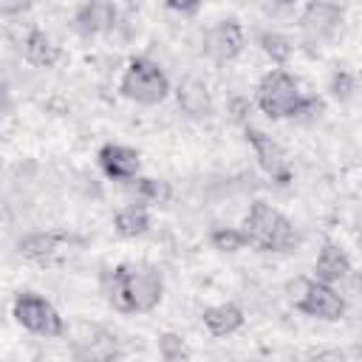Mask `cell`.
Wrapping results in <instances>:
<instances>
[{"label": "cell", "mask_w": 362, "mask_h": 362, "mask_svg": "<svg viewBox=\"0 0 362 362\" xmlns=\"http://www.w3.org/2000/svg\"><path fill=\"white\" fill-rule=\"evenodd\" d=\"M209 246L218 249V252L232 255V252L246 249V238H243L240 226H215V229L209 232Z\"/></svg>", "instance_id": "ffe728a7"}, {"label": "cell", "mask_w": 362, "mask_h": 362, "mask_svg": "<svg viewBox=\"0 0 362 362\" xmlns=\"http://www.w3.org/2000/svg\"><path fill=\"white\" fill-rule=\"evenodd\" d=\"M243 320H246L243 308L235 303H218V305L204 308V314H201V322L209 337H229L243 328Z\"/></svg>", "instance_id": "2e32d148"}, {"label": "cell", "mask_w": 362, "mask_h": 362, "mask_svg": "<svg viewBox=\"0 0 362 362\" xmlns=\"http://www.w3.org/2000/svg\"><path fill=\"white\" fill-rule=\"evenodd\" d=\"M243 136H246V144L252 147V153H255L260 170H263L272 181H277V184H291L294 170H291V161H288L286 150H283L269 133H263L260 127L243 124Z\"/></svg>", "instance_id": "ba28073f"}, {"label": "cell", "mask_w": 362, "mask_h": 362, "mask_svg": "<svg viewBox=\"0 0 362 362\" xmlns=\"http://www.w3.org/2000/svg\"><path fill=\"white\" fill-rule=\"evenodd\" d=\"M342 6L331 0H311L300 14V37L305 45H325L342 28Z\"/></svg>", "instance_id": "52a82bcc"}, {"label": "cell", "mask_w": 362, "mask_h": 362, "mask_svg": "<svg viewBox=\"0 0 362 362\" xmlns=\"http://www.w3.org/2000/svg\"><path fill=\"white\" fill-rule=\"evenodd\" d=\"M127 8H136V6H141V0H122Z\"/></svg>", "instance_id": "484cf974"}, {"label": "cell", "mask_w": 362, "mask_h": 362, "mask_svg": "<svg viewBox=\"0 0 362 362\" xmlns=\"http://www.w3.org/2000/svg\"><path fill=\"white\" fill-rule=\"evenodd\" d=\"M130 189L136 192V198L147 201V204H167L170 198V184L164 178H150V175H136L127 181Z\"/></svg>", "instance_id": "d6986e66"}, {"label": "cell", "mask_w": 362, "mask_h": 362, "mask_svg": "<svg viewBox=\"0 0 362 362\" xmlns=\"http://www.w3.org/2000/svg\"><path fill=\"white\" fill-rule=\"evenodd\" d=\"M246 37H243V25L235 17H223L215 25H209V31L204 34V51L215 65H226L232 59H238L243 54Z\"/></svg>", "instance_id": "9c48e42d"}, {"label": "cell", "mask_w": 362, "mask_h": 362, "mask_svg": "<svg viewBox=\"0 0 362 362\" xmlns=\"http://www.w3.org/2000/svg\"><path fill=\"white\" fill-rule=\"evenodd\" d=\"M20 51H23V59H25L28 65H34V68H54V65L62 59L59 45H57L45 31H40V28H31V31L25 34Z\"/></svg>", "instance_id": "9a60e30c"}, {"label": "cell", "mask_w": 362, "mask_h": 362, "mask_svg": "<svg viewBox=\"0 0 362 362\" xmlns=\"http://www.w3.org/2000/svg\"><path fill=\"white\" fill-rule=\"evenodd\" d=\"M286 291H288V300H291L294 311H300L311 320L337 322L348 311L345 297L331 283H322L317 277H297L294 283L286 286Z\"/></svg>", "instance_id": "277c9868"}, {"label": "cell", "mask_w": 362, "mask_h": 362, "mask_svg": "<svg viewBox=\"0 0 362 362\" xmlns=\"http://www.w3.org/2000/svg\"><path fill=\"white\" fill-rule=\"evenodd\" d=\"M255 105L269 119H303V116L314 119L322 113V99L305 96L300 90V82L283 68H274L260 76L255 88Z\"/></svg>", "instance_id": "7a4b0ae2"}, {"label": "cell", "mask_w": 362, "mask_h": 362, "mask_svg": "<svg viewBox=\"0 0 362 362\" xmlns=\"http://www.w3.org/2000/svg\"><path fill=\"white\" fill-rule=\"evenodd\" d=\"M328 90H331V96H334L339 105H345V102H351V99H354V93H356V76H354L351 71L337 68V71L331 74Z\"/></svg>", "instance_id": "7402d4cb"}, {"label": "cell", "mask_w": 362, "mask_h": 362, "mask_svg": "<svg viewBox=\"0 0 362 362\" xmlns=\"http://www.w3.org/2000/svg\"><path fill=\"white\" fill-rule=\"evenodd\" d=\"M96 161L102 167V173L110 178V181H130L139 175L141 170V158L133 147H124V144H102L99 153H96Z\"/></svg>", "instance_id": "30bf717a"}, {"label": "cell", "mask_w": 362, "mask_h": 362, "mask_svg": "<svg viewBox=\"0 0 362 362\" xmlns=\"http://www.w3.org/2000/svg\"><path fill=\"white\" fill-rule=\"evenodd\" d=\"M351 272H354V266H351L348 252H345L339 243L325 240L322 249H320V255H317V263H314V277L322 280V283L337 286V283L348 280Z\"/></svg>", "instance_id": "4fadbf2b"}, {"label": "cell", "mask_w": 362, "mask_h": 362, "mask_svg": "<svg viewBox=\"0 0 362 362\" xmlns=\"http://www.w3.org/2000/svg\"><path fill=\"white\" fill-rule=\"evenodd\" d=\"M164 3H167V8H173L178 14H192V11H198V6L204 0H164Z\"/></svg>", "instance_id": "cb8c5ba5"}, {"label": "cell", "mask_w": 362, "mask_h": 362, "mask_svg": "<svg viewBox=\"0 0 362 362\" xmlns=\"http://www.w3.org/2000/svg\"><path fill=\"white\" fill-rule=\"evenodd\" d=\"M14 107V99H11V85L6 79V74L0 71V119H6Z\"/></svg>", "instance_id": "603a6c76"}, {"label": "cell", "mask_w": 362, "mask_h": 362, "mask_svg": "<svg viewBox=\"0 0 362 362\" xmlns=\"http://www.w3.org/2000/svg\"><path fill=\"white\" fill-rule=\"evenodd\" d=\"M252 3H255L257 8H263L266 14H277V11H283L291 0H252Z\"/></svg>", "instance_id": "d4e9b609"}, {"label": "cell", "mask_w": 362, "mask_h": 362, "mask_svg": "<svg viewBox=\"0 0 362 362\" xmlns=\"http://www.w3.org/2000/svg\"><path fill=\"white\" fill-rule=\"evenodd\" d=\"M240 232L246 238V246L257 252H291L300 243V235L288 221V215H283L277 206L266 201H255L249 206Z\"/></svg>", "instance_id": "3957f363"}, {"label": "cell", "mask_w": 362, "mask_h": 362, "mask_svg": "<svg viewBox=\"0 0 362 362\" xmlns=\"http://www.w3.org/2000/svg\"><path fill=\"white\" fill-rule=\"evenodd\" d=\"M158 356L164 362H181V359H189L192 351H189V345L184 342L181 334L164 331V334H158Z\"/></svg>", "instance_id": "44dd1931"}, {"label": "cell", "mask_w": 362, "mask_h": 362, "mask_svg": "<svg viewBox=\"0 0 362 362\" xmlns=\"http://www.w3.org/2000/svg\"><path fill=\"white\" fill-rule=\"evenodd\" d=\"M175 99H178V110L195 122L212 113V93L204 79H195V76L181 79V85L175 88Z\"/></svg>", "instance_id": "7c38bea8"}, {"label": "cell", "mask_w": 362, "mask_h": 362, "mask_svg": "<svg viewBox=\"0 0 362 362\" xmlns=\"http://www.w3.org/2000/svg\"><path fill=\"white\" fill-rule=\"evenodd\" d=\"M65 243H71V235L65 232H28L17 240V252L25 257V260H48L54 257Z\"/></svg>", "instance_id": "5bb4252c"}, {"label": "cell", "mask_w": 362, "mask_h": 362, "mask_svg": "<svg viewBox=\"0 0 362 362\" xmlns=\"http://www.w3.org/2000/svg\"><path fill=\"white\" fill-rule=\"evenodd\" d=\"M257 48L274 62V65H286L288 59H291V54H294V42H291V37H286L283 31H272V28H263V31H257Z\"/></svg>", "instance_id": "ac0fdd59"}, {"label": "cell", "mask_w": 362, "mask_h": 362, "mask_svg": "<svg viewBox=\"0 0 362 362\" xmlns=\"http://www.w3.org/2000/svg\"><path fill=\"white\" fill-rule=\"evenodd\" d=\"M170 90H173L170 76L164 74V68L158 62H153L147 57H133L119 79V93L144 107L161 105L170 96Z\"/></svg>", "instance_id": "5b68a950"}, {"label": "cell", "mask_w": 362, "mask_h": 362, "mask_svg": "<svg viewBox=\"0 0 362 362\" xmlns=\"http://www.w3.org/2000/svg\"><path fill=\"white\" fill-rule=\"evenodd\" d=\"M11 317L17 325H23L25 331L37 334V337H62L65 334V320L62 314L54 308L51 300H45L37 291H20L11 303Z\"/></svg>", "instance_id": "8992f818"}, {"label": "cell", "mask_w": 362, "mask_h": 362, "mask_svg": "<svg viewBox=\"0 0 362 362\" xmlns=\"http://www.w3.org/2000/svg\"><path fill=\"white\" fill-rule=\"evenodd\" d=\"M116 20V6L110 0H79L74 11V28L82 37H93L99 31H107Z\"/></svg>", "instance_id": "8fae6325"}, {"label": "cell", "mask_w": 362, "mask_h": 362, "mask_svg": "<svg viewBox=\"0 0 362 362\" xmlns=\"http://www.w3.org/2000/svg\"><path fill=\"white\" fill-rule=\"evenodd\" d=\"M113 229H116L119 238H127V240L141 238V235H147V229H150V215H147L144 206H136V204H133V206H124V209L116 212Z\"/></svg>", "instance_id": "e0dca14e"}, {"label": "cell", "mask_w": 362, "mask_h": 362, "mask_svg": "<svg viewBox=\"0 0 362 362\" xmlns=\"http://www.w3.org/2000/svg\"><path fill=\"white\" fill-rule=\"evenodd\" d=\"M107 303L122 314H150L164 297V277L150 263H119L102 277Z\"/></svg>", "instance_id": "6da1fadb"}]
</instances>
